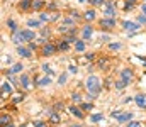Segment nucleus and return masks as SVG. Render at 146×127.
<instances>
[{
  "label": "nucleus",
  "instance_id": "41",
  "mask_svg": "<svg viewBox=\"0 0 146 127\" xmlns=\"http://www.w3.org/2000/svg\"><path fill=\"white\" fill-rule=\"evenodd\" d=\"M70 73H76V66H73V64H70Z\"/></svg>",
  "mask_w": 146,
  "mask_h": 127
},
{
  "label": "nucleus",
  "instance_id": "25",
  "mask_svg": "<svg viewBox=\"0 0 146 127\" xmlns=\"http://www.w3.org/2000/svg\"><path fill=\"white\" fill-rule=\"evenodd\" d=\"M126 85H129V83H127L126 80H122V78H121L119 82H115V88H117V90H122V88H124Z\"/></svg>",
  "mask_w": 146,
  "mask_h": 127
},
{
  "label": "nucleus",
  "instance_id": "20",
  "mask_svg": "<svg viewBox=\"0 0 146 127\" xmlns=\"http://www.w3.org/2000/svg\"><path fill=\"white\" fill-rule=\"evenodd\" d=\"M0 124H2V127L9 126V124H10V117H9V115H5V114H2V117H0Z\"/></svg>",
  "mask_w": 146,
  "mask_h": 127
},
{
  "label": "nucleus",
  "instance_id": "30",
  "mask_svg": "<svg viewBox=\"0 0 146 127\" xmlns=\"http://www.w3.org/2000/svg\"><path fill=\"white\" fill-rule=\"evenodd\" d=\"M72 100H73V103H80L82 102V97L78 93H72Z\"/></svg>",
  "mask_w": 146,
  "mask_h": 127
},
{
  "label": "nucleus",
  "instance_id": "16",
  "mask_svg": "<svg viewBox=\"0 0 146 127\" xmlns=\"http://www.w3.org/2000/svg\"><path fill=\"white\" fill-rule=\"evenodd\" d=\"M22 34H24V38H26V41H33V39L36 38V34H34L33 31H29V29H26V31H22Z\"/></svg>",
  "mask_w": 146,
  "mask_h": 127
},
{
  "label": "nucleus",
  "instance_id": "22",
  "mask_svg": "<svg viewBox=\"0 0 146 127\" xmlns=\"http://www.w3.org/2000/svg\"><path fill=\"white\" fill-rule=\"evenodd\" d=\"M85 19L87 20H94L95 19V10H87L85 12Z\"/></svg>",
  "mask_w": 146,
  "mask_h": 127
},
{
  "label": "nucleus",
  "instance_id": "26",
  "mask_svg": "<svg viewBox=\"0 0 146 127\" xmlns=\"http://www.w3.org/2000/svg\"><path fill=\"white\" fill-rule=\"evenodd\" d=\"M27 26H29V27H39L41 22H39V20H34V19H29V20H27Z\"/></svg>",
  "mask_w": 146,
  "mask_h": 127
},
{
  "label": "nucleus",
  "instance_id": "39",
  "mask_svg": "<svg viewBox=\"0 0 146 127\" xmlns=\"http://www.w3.org/2000/svg\"><path fill=\"white\" fill-rule=\"evenodd\" d=\"M127 127H141L139 122H127Z\"/></svg>",
  "mask_w": 146,
  "mask_h": 127
},
{
  "label": "nucleus",
  "instance_id": "6",
  "mask_svg": "<svg viewBox=\"0 0 146 127\" xmlns=\"http://www.w3.org/2000/svg\"><path fill=\"white\" fill-rule=\"evenodd\" d=\"M100 27H104V29H112V27H115V20H114V19H102V20H100Z\"/></svg>",
  "mask_w": 146,
  "mask_h": 127
},
{
  "label": "nucleus",
  "instance_id": "47",
  "mask_svg": "<svg viewBox=\"0 0 146 127\" xmlns=\"http://www.w3.org/2000/svg\"><path fill=\"white\" fill-rule=\"evenodd\" d=\"M21 127H26V126H21Z\"/></svg>",
  "mask_w": 146,
  "mask_h": 127
},
{
  "label": "nucleus",
  "instance_id": "46",
  "mask_svg": "<svg viewBox=\"0 0 146 127\" xmlns=\"http://www.w3.org/2000/svg\"><path fill=\"white\" fill-rule=\"evenodd\" d=\"M3 127H14V126H12V124H9V126H3Z\"/></svg>",
  "mask_w": 146,
  "mask_h": 127
},
{
  "label": "nucleus",
  "instance_id": "32",
  "mask_svg": "<svg viewBox=\"0 0 146 127\" xmlns=\"http://www.w3.org/2000/svg\"><path fill=\"white\" fill-rule=\"evenodd\" d=\"M80 109L87 112V110H90V109H94V105H92V103H82V107H80Z\"/></svg>",
  "mask_w": 146,
  "mask_h": 127
},
{
  "label": "nucleus",
  "instance_id": "31",
  "mask_svg": "<svg viewBox=\"0 0 146 127\" xmlns=\"http://www.w3.org/2000/svg\"><path fill=\"white\" fill-rule=\"evenodd\" d=\"M49 122H51V124H58V122H60V117H58L56 114H51V117H49Z\"/></svg>",
  "mask_w": 146,
  "mask_h": 127
},
{
  "label": "nucleus",
  "instance_id": "11",
  "mask_svg": "<svg viewBox=\"0 0 146 127\" xmlns=\"http://www.w3.org/2000/svg\"><path fill=\"white\" fill-rule=\"evenodd\" d=\"M33 2H34V0H21V3H19L21 10H27V9H31V7H33Z\"/></svg>",
  "mask_w": 146,
  "mask_h": 127
},
{
  "label": "nucleus",
  "instance_id": "12",
  "mask_svg": "<svg viewBox=\"0 0 146 127\" xmlns=\"http://www.w3.org/2000/svg\"><path fill=\"white\" fill-rule=\"evenodd\" d=\"M92 34H94V27H92V26H87V27L83 29V39H90Z\"/></svg>",
  "mask_w": 146,
  "mask_h": 127
},
{
  "label": "nucleus",
  "instance_id": "34",
  "mask_svg": "<svg viewBox=\"0 0 146 127\" xmlns=\"http://www.w3.org/2000/svg\"><path fill=\"white\" fill-rule=\"evenodd\" d=\"M34 127H48V124L42 122V120H36V122H34Z\"/></svg>",
  "mask_w": 146,
  "mask_h": 127
},
{
  "label": "nucleus",
  "instance_id": "27",
  "mask_svg": "<svg viewBox=\"0 0 146 127\" xmlns=\"http://www.w3.org/2000/svg\"><path fill=\"white\" fill-rule=\"evenodd\" d=\"M68 46H70V42H68V41H63V42H60V44H58V49L66 51V49H68Z\"/></svg>",
  "mask_w": 146,
  "mask_h": 127
},
{
  "label": "nucleus",
  "instance_id": "23",
  "mask_svg": "<svg viewBox=\"0 0 146 127\" xmlns=\"http://www.w3.org/2000/svg\"><path fill=\"white\" fill-rule=\"evenodd\" d=\"M7 26H9V29H10L12 32H17V26H15V22H14L12 19H9V20H7Z\"/></svg>",
  "mask_w": 146,
  "mask_h": 127
},
{
  "label": "nucleus",
  "instance_id": "43",
  "mask_svg": "<svg viewBox=\"0 0 146 127\" xmlns=\"http://www.w3.org/2000/svg\"><path fill=\"white\" fill-rule=\"evenodd\" d=\"M126 3H131V5H134V3H136V0H126Z\"/></svg>",
  "mask_w": 146,
  "mask_h": 127
},
{
  "label": "nucleus",
  "instance_id": "5",
  "mask_svg": "<svg viewBox=\"0 0 146 127\" xmlns=\"http://www.w3.org/2000/svg\"><path fill=\"white\" fill-rule=\"evenodd\" d=\"M17 54L21 58H31V47H22V46H17Z\"/></svg>",
  "mask_w": 146,
  "mask_h": 127
},
{
  "label": "nucleus",
  "instance_id": "10",
  "mask_svg": "<svg viewBox=\"0 0 146 127\" xmlns=\"http://www.w3.org/2000/svg\"><path fill=\"white\" fill-rule=\"evenodd\" d=\"M121 76H122V80H126V82L129 83V82L133 80V71L126 68V70H122V73H121Z\"/></svg>",
  "mask_w": 146,
  "mask_h": 127
},
{
  "label": "nucleus",
  "instance_id": "35",
  "mask_svg": "<svg viewBox=\"0 0 146 127\" xmlns=\"http://www.w3.org/2000/svg\"><path fill=\"white\" fill-rule=\"evenodd\" d=\"M138 22H141V24H146V15H145V14H141V15L138 17Z\"/></svg>",
  "mask_w": 146,
  "mask_h": 127
},
{
  "label": "nucleus",
  "instance_id": "2",
  "mask_svg": "<svg viewBox=\"0 0 146 127\" xmlns=\"http://www.w3.org/2000/svg\"><path fill=\"white\" fill-rule=\"evenodd\" d=\"M56 46L53 44V42H49V44H44L42 46V56H53L54 53H56Z\"/></svg>",
  "mask_w": 146,
  "mask_h": 127
},
{
  "label": "nucleus",
  "instance_id": "14",
  "mask_svg": "<svg viewBox=\"0 0 146 127\" xmlns=\"http://www.w3.org/2000/svg\"><path fill=\"white\" fill-rule=\"evenodd\" d=\"M2 93H3V95H12V86L7 83V82L2 83Z\"/></svg>",
  "mask_w": 146,
  "mask_h": 127
},
{
  "label": "nucleus",
  "instance_id": "13",
  "mask_svg": "<svg viewBox=\"0 0 146 127\" xmlns=\"http://www.w3.org/2000/svg\"><path fill=\"white\" fill-rule=\"evenodd\" d=\"M117 119V122H129L131 119H133V114H121L119 117H115Z\"/></svg>",
  "mask_w": 146,
  "mask_h": 127
},
{
  "label": "nucleus",
  "instance_id": "36",
  "mask_svg": "<svg viewBox=\"0 0 146 127\" xmlns=\"http://www.w3.org/2000/svg\"><path fill=\"white\" fill-rule=\"evenodd\" d=\"M110 115H112V117H119V115H121V110H119V109H115V110H112V112H110Z\"/></svg>",
  "mask_w": 146,
  "mask_h": 127
},
{
  "label": "nucleus",
  "instance_id": "8",
  "mask_svg": "<svg viewBox=\"0 0 146 127\" xmlns=\"http://www.w3.org/2000/svg\"><path fill=\"white\" fill-rule=\"evenodd\" d=\"M68 110H70V114H72V115H75L76 119H83V112L80 110V107H75V105H72Z\"/></svg>",
  "mask_w": 146,
  "mask_h": 127
},
{
  "label": "nucleus",
  "instance_id": "38",
  "mask_svg": "<svg viewBox=\"0 0 146 127\" xmlns=\"http://www.w3.org/2000/svg\"><path fill=\"white\" fill-rule=\"evenodd\" d=\"M65 82H66V75H60V82H58V83H60V85H63Z\"/></svg>",
  "mask_w": 146,
  "mask_h": 127
},
{
  "label": "nucleus",
  "instance_id": "1",
  "mask_svg": "<svg viewBox=\"0 0 146 127\" xmlns=\"http://www.w3.org/2000/svg\"><path fill=\"white\" fill-rule=\"evenodd\" d=\"M85 86H87V90H88L94 97H97V93L100 91V82H99V78H97L95 75H90V76L87 78Z\"/></svg>",
  "mask_w": 146,
  "mask_h": 127
},
{
  "label": "nucleus",
  "instance_id": "9",
  "mask_svg": "<svg viewBox=\"0 0 146 127\" xmlns=\"http://www.w3.org/2000/svg\"><path fill=\"white\" fill-rule=\"evenodd\" d=\"M24 41H26V38H24L22 31H21V32H14V42H15L17 46H21V44H22Z\"/></svg>",
  "mask_w": 146,
  "mask_h": 127
},
{
  "label": "nucleus",
  "instance_id": "4",
  "mask_svg": "<svg viewBox=\"0 0 146 127\" xmlns=\"http://www.w3.org/2000/svg\"><path fill=\"white\" fill-rule=\"evenodd\" d=\"M122 27H124L126 31H131V32H133V31H138V29H139V24H136V22H129V20H124V22H122Z\"/></svg>",
  "mask_w": 146,
  "mask_h": 127
},
{
  "label": "nucleus",
  "instance_id": "15",
  "mask_svg": "<svg viewBox=\"0 0 146 127\" xmlns=\"http://www.w3.org/2000/svg\"><path fill=\"white\" fill-rule=\"evenodd\" d=\"M21 83H22V86H24L26 90H29V88H31V80H29V76H26V75H22V76H21Z\"/></svg>",
  "mask_w": 146,
  "mask_h": 127
},
{
  "label": "nucleus",
  "instance_id": "29",
  "mask_svg": "<svg viewBox=\"0 0 146 127\" xmlns=\"http://www.w3.org/2000/svg\"><path fill=\"white\" fill-rule=\"evenodd\" d=\"M41 68H42V71H44V73H48V76H51V75H53V70H51V66H48V64H42Z\"/></svg>",
  "mask_w": 146,
  "mask_h": 127
},
{
  "label": "nucleus",
  "instance_id": "17",
  "mask_svg": "<svg viewBox=\"0 0 146 127\" xmlns=\"http://www.w3.org/2000/svg\"><path fill=\"white\" fill-rule=\"evenodd\" d=\"M51 83V78L49 76H42V78H39L37 80V86H46V85Z\"/></svg>",
  "mask_w": 146,
  "mask_h": 127
},
{
  "label": "nucleus",
  "instance_id": "42",
  "mask_svg": "<svg viewBox=\"0 0 146 127\" xmlns=\"http://www.w3.org/2000/svg\"><path fill=\"white\" fill-rule=\"evenodd\" d=\"M141 10H143V14H145V15H146V2H145V3H143V7H141Z\"/></svg>",
  "mask_w": 146,
  "mask_h": 127
},
{
  "label": "nucleus",
  "instance_id": "33",
  "mask_svg": "<svg viewBox=\"0 0 146 127\" xmlns=\"http://www.w3.org/2000/svg\"><path fill=\"white\" fill-rule=\"evenodd\" d=\"M109 47L112 51H117V49H121V44L119 42H112V44H109Z\"/></svg>",
  "mask_w": 146,
  "mask_h": 127
},
{
  "label": "nucleus",
  "instance_id": "21",
  "mask_svg": "<svg viewBox=\"0 0 146 127\" xmlns=\"http://www.w3.org/2000/svg\"><path fill=\"white\" fill-rule=\"evenodd\" d=\"M75 49H76V51H80V53H82V51H85V42H83V41H76V42H75Z\"/></svg>",
  "mask_w": 146,
  "mask_h": 127
},
{
  "label": "nucleus",
  "instance_id": "37",
  "mask_svg": "<svg viewBox=\"0 0 146 127\" xmlns=\"http://www.w3.org/2000/svg\"><path fill=\"white\" fill-rule=\"evenodd\" d=\"M90 2H92L94 5H104V3H106V0H90Z\"/></svg>",
  "mask_w": 146,
  "mask_h": 127
},
{
  "label": "nucleus",
  "instance_id": "3",
  "mask_svg": "<svg viewBox=\"0 0 146 127\" xmlns=\"http://www.w3.org/2000/svg\"><path fill=\"white\" fill-rule=\"evenodd\" d=\"M104 14H106L107 17H114V15H115V3H114V2H109V3L104 5Z\"/></svg>",
  "mask_w": 146,
  "mask_h": 127
},
{
  "label": "nucleus",
  "instance_id": "40",
  "mask_svg": "<svg viewBox=\"0 0 146 127\" xmlns=\"http://www.w3.org/2000/svg\"><path fill=\"white\" fill-rule=\"evenodd\" d=\"M22 98H24V95H21V97H15V98H14V103H17V102H21Z\"/></svg>",
  "mask_w": 146,
  "mask_h": 127
},
{
  "label": "nucleus",
  "instance_id": "44",
  "mask_svg": "<svg viewBox=\"0 0 146 127\" xmlns=\"http://www.w3.org/2000/svg\"><path fill=\"white\" fill-rule=\"evenodd\" d=\"M139 59H141V63H143V64L146 66V58H139Z\"/></svg>",
  "mask_w": 146,
  "mask_h": 127
},
{
  "label": "nucleus",
  "instance_id": "7",
  "mask_svg": "<svg viewBox=\"0 0 146 127\" xmlns=\"http://www.w3.org/2000/svg\"><path fill=\"white\" fill-rule=\"evenodd\" d=\"M134 102H136V105L139 109H146V95H136Z\"/></svg>",
  "mask_w": 146,
  "mask_h": 127
},
{
  "label": "nucleus",
  "instance_id": "45",
  "mask_svg": "<svg viewBox=\"0 0 146 127\" xmlns=\"http://www.w3.org/2000/svg\"><path fill=\"white\" fill-rule=\"evenodd\" d=\"M70 127H82V126H80V124H76V126H70Z\"/></svg>",
  "mask_w": 146,
  "mask_h": 127
},
{
  "label": "nucleus",
  "instance_id": "19",
  "mask_svg": "<svg viewBox=\"0 0 146 127\" xmlns=\"http://www.w3.org/2000/svg\"><path fill=\"white\" fill-rule=\"evenodd\" d=\"M44 7V0H34L33 2V9L34 10H39V9H42Z\"/></svg>",
  "mask_w": 146,
  "mask_h": 127
},
{
  "label": "nucleus",
  "instance_id": "18",
  "mask_svg": "<svg viewBox=\"0 0 146 127\" xmlns=\"http://www.w3.org/2000/svg\"><path fill=\"white\" fill-rule=\"evenodd\" d=\"M22 70H24V66H22L21 63H17V64H14V66L10 68V71H9V73H10V75H12V73H21Z\"/></svg>",
  "mask_w": 146,
  "mask_h": 127
},
{
  "label": "nucleus",
  "instance_id": "28",
  "mask_svg": "<svg viewBox=\"0 0 146 127\" xmlns=\"http://www.w3.org/2000/svg\"><path fill=\"white\" fill-rule=\"evenodd\" d=\"M107 64H109V61H107V59H99V68H100V70H106V68H107Z\"/></svg>",
  "mask_w": 146,
  "mask_h": 127
},
{
  "label": "nucleus",
  "instance_id": "24",
  "mask_svg": "<svg viewBox=\"0 0 146 127\" xmlns=\"http://www.w3.org/2000/svg\"><path fill=\"white\" fill-rule=\"evenodd\" d=\"M90 120H92V122H104V115H102V114H95V115H92Z\"/></svg>",
  "mask_w": 146,
  "mask_h": 127
}]
</instances>
